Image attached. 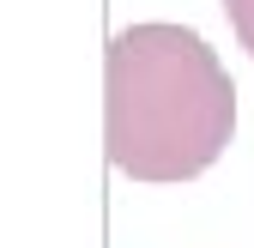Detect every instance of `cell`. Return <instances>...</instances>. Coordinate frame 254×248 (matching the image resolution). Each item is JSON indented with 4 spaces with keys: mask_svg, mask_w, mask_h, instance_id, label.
I'll use <instances>...</instances> for the list:
<instances>
[{
    "mask_svg": "<svg viewBox=\"0 0 254 248\" xmlns=\"http://www.w3.org/2000/svg\"><path fill=\"white\" fill-rule=\"evenodd\" d=\"M224 12H230L236 43H242V49H248V61H254V0H224Z\"/></svg>",
    "mask_w": 254,
    "mask_h": 248,
    "instance_id": "obj_2",
    "label": "cell"
},
{
    "mask_svg": "<svg viewBox=\"0 0 254 248\" xmlns=\"http://www.w3.org/2000/svg\"><path fill=\"white\" fill-rule=\"evenodd\" d=\"M236 127V85L188 24H127L103 49V151L133 182L212 170Z\"/></svg>",
    "mask_w": 254,
    "mask_h": 248,
    "instance_id": "obj_1",
    "label": "cell"
}]
</instances>
